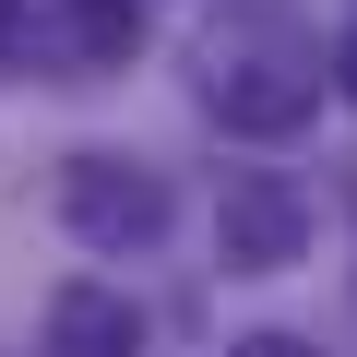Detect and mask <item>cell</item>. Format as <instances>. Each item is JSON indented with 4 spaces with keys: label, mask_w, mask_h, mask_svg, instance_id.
Wrapping results in <instances>:
<instances>
[{
    "label": "cell",
    "mask_w": 357,
    "mask_h": 357,
    "mask_svg": "<svg viewBox=\"0 0 357 357\" xmlns=\"http://www.w3.org/2000/svg\"><path fill=\"white\" fill-rule=\"evenodd\" d=\"M36 357H143V298L107 274H60L36 310Z\"/></svg>",
    "instance_id": "277c9868"
},
{
    "label": "cell",
    "mask_w": 357,
    "mask_h": 357,
    "mask_svg": "<svg viewBox=\"0 0 357 357\" xmlns=\"http://www.w3.org/2000/svg\"><path fill=\"white\" fill-rule=\"evenodd\" d=\"M310 238H321V203L286 167H227V191H215V262L227 274H298Z\"/></svg>",
    "instance_id": "3957f363"
},
{
    "label": "cell",
    "mask_w": 357,
    "mask_h": 357,
    "mask_svg": "<svg viewBox=\"0 0 357 357\" xmlns=\"http://www.w3.org/2000/svg\"><path fill=\"white\" fill-rule=\"evenodd\" d=\"M321 84H333V96H357V36L333 48V72H321Z\"/></svg>",
    "instance_id": "ba28073f"
},
{
    "label": "cell",
    "mask_w": 357,
    "mask_h": 357,
    "mask_svg": "<svg viewBox=\"0 0 357 357\" xmlns=\"http://www.w3.org/2000/svg\"><path fill=\"white\" fill-rule=\"evenodd\" d=\"M321 96H333L321 60H310V48H274V36H250V48L215 36V60H203V107H215L238 143H286V131H310Z\"/></svg>",
    "instance_id": "7a4b0ae2"
},
{
    "label": "cell",
    "mask_w": 357,
    "mask_h": 357,
    "mask_svg": "<svg viewBox=\"0 0 357 357\" xmlns=\"http://www.w3.org/2000/svg\"><path fill=\"white\" fill-rule=\"evenodd\" d=\"M227 357H321V345H310V333H238Z\"/></svg>",
    "instance_id": "52a82bcc"
},
{
    "label": "cell",
    "mask_w": 357,
    "mask_h": 357,
    "mask_svg": "<svg viewBox=\"0 0 357 357\" xmlns=\"http://www.w3.org/2000/svg\"><path fill=\"white\" fill-rule=\"evenodd\" d=\"M60 227L96 250V262H131V250H155L167 238V215H178V191L143 167V155H107V143H84V155H60Z\"/></svg>",
    "instance_id": "6da1fadb"
},
{
    "label": "cell",
    "mask_w": 357,
    "mask_h": 357,
    "mask_svg": "<svg viewBox=\"0 0 357 357\" xmlns=\"http://www.w3.org/2000/svg\"><path fill=\"white\" fill-rule=\"evenodd\" d=\"M143 60V0H48V72L107 84Z\"/></svg>",
    "instance_id": "5b68a950"
},
{
    "label": "cell",
    "mask_w": 357,
    "mask_h": 357,
    "mask_svg": "<svg viewBox=\"0 0 357 357\" xmlns=\"http://www.w3.org/2000/svg\"><path fill=\"white\" fill-rule=\"evenodd\" d=\"M48 60V13L36 0H0V72H36Z\"/></svg>",
    "instance_id": "8992f818"
}]
</instances>
